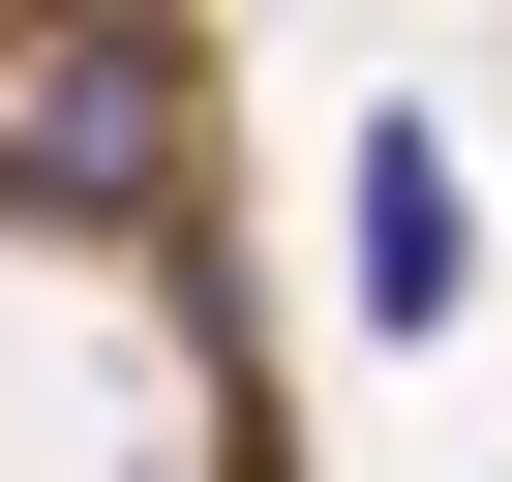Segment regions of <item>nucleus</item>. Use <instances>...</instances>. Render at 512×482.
<instances>
[{
	"mask_svg": "<svg viewBox=\"0 0 512 482\" xmlns=\"http://www.w3.org/2000/svg\"><path fill=\"white\" fill-rule=\"evenodd\" d=\"M452 302H482V181H452V121H362V332L422 362Z\"/></svg>",
	"mask_w": 512,
	"mask_h": 482,
	"instance_id": "obj_1",
	"label": "nucleus"
}]
</instances>
